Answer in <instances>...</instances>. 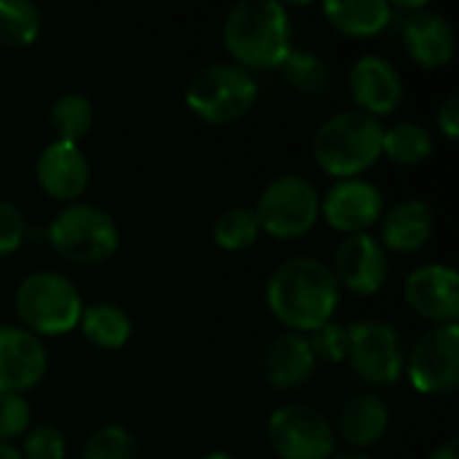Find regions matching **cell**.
I'll use <instances>...</instances> for the list:
<instances>
[{"instance_id":"obj_29","label":"cell","mask_w":459,"mask_h":459,"mask_svg":"<svg viewBox=\"0 0 459 459\" xmlns=\"http://www.w3.org/2000/svg\"><path fill=\"white\" fill-rule=\"evenodd\" d=\"M309 347H312V355L315 360L320 363H344L347 360V350H350V325H342L336 320H328L323 323L320 328H315L309 336Z\"/></svg>"},{"instance_id":"obj_37","label":"cell","mask_w":459,"mask_h":459,"mask_svg":"<svg viewBox=\"0 0 459 459\" xmlns=\"http://www.w3.org/2000/svg\"><path fill=\"white\" fill-rule=\"evenodd\" d=\"M202 459H239V457H234L231 452H210L207 457H202Z\"/></svg>"},{"instance_id":"obj_14","label":"cell","mask_w":459,"mask_h":459,"mask_svg":"<svg viewBox=\"0 0 459 459\" xmlns=\"http://www.w3.org/2000/svg\"><path fill=\"white\" fill-rule=\"evenodd\" d=\"M403 296L409 307L438 325L455 323L459 315V274L446 264H425L417 266L403 285Z\"/></svg>"},{"instance_id":"obj_6","label":"cell","mask_w":459,"mask_h":459,"mask_svg":"<svg viewBox=\"0 0 459 459\" xmlns=\"http://www.w3.org/2000/svg\"><path fill=\"white\" fill-rule=\"evenodd\" d=\"M51 247L70 264L97 266L116 255L118 250V226L97 204L70 202L62 207L48 226Z\"/></svg>"},{"instance_id":"obj_12","label":"cell","mask_w":459,"mask_h":459,"mask_svg":"<svg viewBox=\"0 0 459 459\" xmlns=\"http://www.w3.org/2000/svg\"><path fill=\"white\" fill-rule=\"evenodd\" d=\"M385 212L382 191L366 178H344L336 180L320 196V215L325 223L342 234H363L368 231Z\"/></svg>"},{"instance_id":"obj_36","label":"cell","mask_w":459,"mask_h":459,"mask_svg":"<svg viewBox=\"0 0 459 459\" xmlns=\"http://www.w3.org/2000/svg\"><path fill=\"white\" fill-rule=\"evenodd\" d=\"M331 459H374V457H371V455H366V452L350 449V452H339V455H333Z\"/></svg>"},{"instance_id":"obj_11","label":"cell","mask_w":459,"mask_h":459,"mask_svg":"<svg viewBox=\"0 0 459 459\" xmlns=\"http://www.w3.org/2000/svg\"><path fill=\"white\" fill-rule=\"evenodd\" d=\"M331 269L339 280V288H347L355 296H374L390 277V253L368 231L350 234L336 247Z\"/></svg>"},{"instance_id":"obj_21","label":"cell","mask_w":459,"mask_h":459,"mask_svg":"<svg viewBox=\"0 0 459 459\" xmlns=\"http://www.w3.org/2000/svg\"><path fill=\"white\" fill-rule=\"evenodd\" d=\"M393 5L387 0H325L323 13L328 22L352 38L379 35L393 24Z\"/></svg>"},{"instance_id":"obj_28","label":"cell","mask_w":459,"mask_h":459,"mask_svg":"<svg viewBox=\"0 0 459 459\" xmlns=\"http://www.w3.org/2000/svg\"><path fill=\"white\" fill-rule=\"evenodd\" d=\"M81 459H140V444L124 425H102L86 438Z\"/></svg>"},{"instance_id":"obj_23","label":"cell","mask_w":459,"mask_h":459,"mask_svg":"<svg viewBox=\"0 0 459 459\" xmlns=\"http://www.w3.org/2000/svg\"><path fill=\"white\" fill-rule=\"evenodd\" d=\"M382 153L398 164H420L433 153V134L420 121H398L382 134Z\"/></svg>"},{"instance_id":"obj_13","label":"cell","mask_w":459,"mask_h":459,"mask_svg":"<svg viewBox=\"0 0 459 459\" xmlns=\"http://www.w3.org/2000/svg\"><path fill=\"white\" fill-rule=\"evenodd\" d=\"M48 352L43 342L19 325H0V393L24 395L43 382Z\"/></svg>"},{"instance_id":"obj_1","label":"cell","mask_w":459,"mask_h":459,"mask_svg":"<svg viewBox=\"0 0 459 459\" xmlns=\"http://www.w3.org/2000/svg\"><path fill=\"white\" fill-rule=\"evenodd\" d=\"M342 288L333 269L312 255L282 261L266 282V304L272 315L293 333H312L333 320Z\"/></svg>"},{"instance_id":"obj_31","label":"cell","mask_w":459,"mask_h":459,"mask_svg":"<svg viewBox=\"0 0 459 459\" xmlns=\"http://www.w3.org/2000/svg\"><path fill=\"white\" fill-rule=\"evenodd\" d=\"M30 422H32V411L27 398L19 393H0V441L24 436Z\"/></svg>"},{"instance_id":"obj_35","label":"cell","mask_w":459,"mask_h":459,"mask_svg":"<svg viewBox=\"0 0 459 459\" xmlns=\"http://www.w3.org/2000/svg\"><path fill=\"white\" fill-rule=\"evenodd\" d=\"M0 459H22V455H19V449L11 446L8 441H0Z\"/></svg>"},{"instance_id":"obj_15","label":"cell","mask_w":459,"mask_h":459,"mask_svg":"<svg viewBox=\"0 0 459 459\" xmlns=\"http://www.w3.org/2000/svg\"><path fill=\"white\" fill-rule=\"evenodd\" d=\"M350 94L358 102V110L379 118L401 108L403 78L387 56L363 54L350 70Z\"/></svg>"},{"instance_id":"obj_20","label":"cell","mask_w":459,"mask_h":459,"mask_svg":"<svg viewBox=\"0 0 459 459\" xmlns=\"http://www.w3.org/2000/svg\"><path fill=\"white\" fill-rule=\"evenodd\" d=\"M390 430V409L374 393L352 395L339 411V433L352 449L374 446Z\"/></svg>"},{"instance_id":"obj_32","label":"cell","mask_w":459,"mask_h":459,"mask_svg":"<svg viewBox=\"0 0 459 459\" xmlns=\"http://www.w3.org/2000/svg\"><path fill=\"white\" fill-rule=\"evenodd\" d=\"M24 237H27V221L22 210L13 202L0 199V255L19 250Z\"/></svg>"},{"instance_id":"obj_34","label":"cell","mask_w":459,"mask_h":459,"mask_svg":"<svg viewBox=\"0 0 459 459\" xmlns=\"http://www.w3.org/2000/svg\"><path fill=\"white\" fill-rule=\"evenodd\" d=\"M428 459H459V441L457 438H449L446 444L436 446V449H433V455H430Z\"/></svg>"},{"instance_id":"obj_9","label":"cell","mask_w":459,"mask_h":459,"mask_svg":"<svg viewBox=\"0 0 459 459\" xmlns=\"http://www.w3.org/2000/svg\"><path fill=\"white\" fill-rule=\"evenodd\" d=\"M269 446L280 459H331L336 436L323 411L309 403L280 406L266 425Z\"/></svg>"},{"instance_id":"obj_3","label":"cell","mask_w":459,"mask_h":459,"mask_svg":"<svg viewBox=\"0 0 459 459\" xmlns=\"http://www.w3.org/2000/svg\"><path fill=\"white\" fill-rule=\"evenodd\" d=\"M385 126L363 110H339L315 132V161L333 178H360L382 156Z\"/></svg>"},{"instance_id":"obj_16","label":"cell","mask_w":459,"mask_h":459,"mask_svg":"<svg viewBox=\"0 0 459 459\" xmlns=\"http://www.w3.org/2000/svg\"><path fill=\"white\" fill-rule=\"evenodd\" d=\"M401 40L409 56L425 70L449 65L457 51V35L452 22L428 5L401 19Z\"/></svg>"},{"instance_id":"obj_22","label":"cell","mask_w":459,"mask_h":459,"mask_svg":"<svg viewBox=\"0 0 459 459\" xmlns=\"http://www.w3.org/2000/svg\"><path fill=\"white\" fill-rule=\"evenodd\" d=\"M78 325L86 342L94 344L97 350H121L132 336V317L126 315L124 307L110 301L83 307Z\"/></svg>"},{"instance_id":"obj_24","label":"cell","mask_w":459,"mask_h":459,"mask_svg":"<svg viewBox=\"0 0 459 459\" xmlns=\"http://www.w3.org/2000/svg\"><path fill=\"white\" fill-rule=\"evenodd\" d=\"M43 11L30 0H0V46L24 48L38 40Z\"/></svg>"},{"instance_id":"obj_26","label":"cell","mask_w":459,"mask_h":459,"mask_svg":"<svg viewBox=\"0 0 459 459\" xmlns=\"http://www.w3.org/2000/svg\"><path fill=\"white\" fill-rule=\"evenodd\" d=\"M282 70V78L301 94H309V97H317L328 89L331 83V67L328 62L315 54V51H307V48H293L285 62L280 65Z\"/></svg>"},{"instance_id":"obj_10","label":"cell","mask_w":459,"mask_h":459,"mask_svg":"<svg viewBox=\"0 0 459 459\" xmlns=\"http://www.w3.org/2000/svg\"><path fill=\"white\" fill-rule=\"evenodd\" d=\"M409 382L422 395H452L459 387V328L457 323L425 331L406 352Z\"/></svg>"},{"instance_id":"obj_27","label":"cell","mask_w":459,"mask_h":459,"mask_svg":"<svg viewBox=\"0 0 459 459\" xmlns=\"http://www.w3.org/2000/svg\"><path fill=\"white\" fill-rule=\"evenodd\" d=\"M261 226L253 207H229L215 218L212 239L221 250H247L258 242Z\"/></svg>"},{"instance_id":"obj_7","label":"cell","mask_w":459,"mask_h":459,"mask_svg":"<svg viewBox=\"0 0 459 459\" xmlns=\"http://www.w3.org/2000/svg\"><path fill=\"white\" fill-rule=\"evenodd\" d=\"M253 210L261 231L269 237L299 239L320 218V191L309 178L285 172L266 183Z\"/></svg>"},{"instance_id":"obj_18","label":"cell","mask_w":459,"mask_h":459,"mask_svg":"<svg viewBox=\"0 0 459 459\" xmlns=\"http://www.w3.org/2000/svg\"><path fill=\"white\" fill-rule=\"evenodd\" d=\"M317 360L312 355L309 339L304 333H282L272 344H266L261 355L264 379L274 390H296L315 377Z\"/></svg>"},{"instance_id":"obj_30","label":"cell","mask_w":459,"mask_h":459,"mask_svg":"<svg viewBox=\"0 0 459 459\" xmlns=\"http://www.w3.org/2000/svg\"><path fill=\"white\" fill-rule=\"evenodd\" d=\"M19 455L22 459H65L67 455L65 433L56 425H38L24 436Z\"/></svg>"},{"instance_id":"obj_25","label":"cell","mask_w":459,"mask_h":459,"mask_svg":"<svg viewBox=\"0 0 459 459\" xmlns=\"http://www.w3.org/2000/svg\"><path fill=\"white\" fill-rule=\"evenodd\" d=\"M48 121L56 132V140L78 143L81 137L89 134V129L94 124V108L86 94L67 91L54 100V105L48 110Z\"/></svg>"},{"instance_id":"obj_8","label":"cell","mask_w":459,"mask_h":459,"mask_svg":"<svg viewBox=\"0 0 459 459\" xmlns=\"http://www.w3.org/2000/svg\"><path fill=\"white\" fill-rule=\"evenodd\" d=\"M350 368L368 387H390L406 366V347L387 320H358L350 325Z\"/></svg>"},{"instance_id":"obj_33","label":"cell","mask_w":459,"mask_h":459,"mask_svg":"<svg viewBox=\"0 0 459 459\" xmlns=\"http://www.w3.org/2000/svg\"><path fill=\"white\" fill-rule=\"evenodd\" d=\"M438 129L449 140H457L459 137V94H449L441 102V108H438Z\"/></svg>"},{"instance_id":"obj_2","label":"cell","mask_w":459,"mask_h":459,"mask_svg":"<svg viewBox=\"0 0 459 459\" xmlns=\"http://www.w3.org/2000/svg\"><path fill=\"white\" fill-rule=\"evenodd\" d=\"M223 43L245 70H272L293 51V22L280 0H239L223 19Z\"/></svg>"},{"instance_id":"obj_17","label":"cell","mask_w":459,"mask_h":459,"mask_svg":"<svg viewBox=\"0 0 459 459\" xmlns=\"http://www.w3.org/2000/svg\"><path fill=\"white\" fill-rule=\"evenodd\" d=\"M35 178L51 199L75 202L89 188L91 167L78 143L54 140L38 153Z\"/></svg>"},{"instance_id":"obj_4","label":"cell","mask_w":459,"mask_h":459,"mask_svg":"<svg viewBox=\"0 0 459 459\" xmlns=\"http://www.w3.org/2000/svg\"><path fill=\"white\" fill-rule=\"evenodd\" d=\"M258 102V81L237 62H210L186 83V105L210 124H231Z\"/></svg>"},{"instance_id":"obj_19","label":"cell","mask_w":459,"mask_h":459,"mask_svg":"<svg viewBox=\"0 0 459 459\" xmlns=\"http://www.w3.org/2000/svg\"><path fill=\"white\" fill-rule=\"evenodd\" d=\"M436 229L433 207L422 199L395 202L387 212H382V245L395 253H417L428 245Z\"/></svg>"},{"instance_id":"obj_5","label":"cell","mask_w":459,"mask_h":459,"mask_svg":"<svg viewBox=\"0 0 459 459\" xmlns=\"http://www.w3.org/2000/svg\"><path fill=\"white\" fill-rule=\"evenodd\" d=\"M13 304L19 320L35 336L70 333L83 312V301L73 280L48 269L27 274L16 288Z\"/></svg>"}]
</instances>
